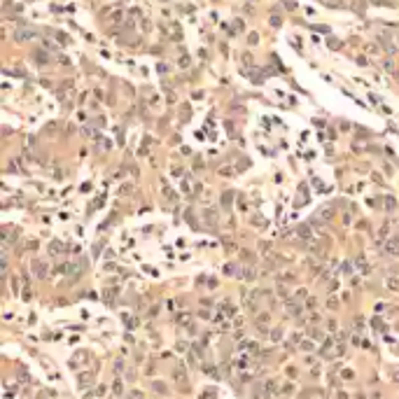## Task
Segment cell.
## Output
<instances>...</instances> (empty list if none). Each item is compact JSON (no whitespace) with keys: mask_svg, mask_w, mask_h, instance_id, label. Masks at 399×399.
Returning <instances> with one entry per match:
<instances>
[{"mask_svg":"<svg viewBox=\"0 0 399 399\" xmlns=\"http://www.w3.org/2000/svg\"><path fill=\"white\" fill-rule=\"evenodd\" d=\"M388 250H390V252H397V250H399V245H397V241H390V245H388Z\"/></svg>","mask_w":399,"mask_h":399,"instance_id":"2","label":"cell"},{"mask_svg":"<svg viewBox=\"0 0 399 399\" xmlns=\"http://www.w3.org/2000/svg\"><path fill=\"white\" fill-rule=\"evenodd\" d=\"M31 37H33V33H31V31H16V40H19V42L31 40Z\"/></svg>","mask_w":399,"mask_h":399,"instance_id":"1","label":"cell"}]
</instances>
